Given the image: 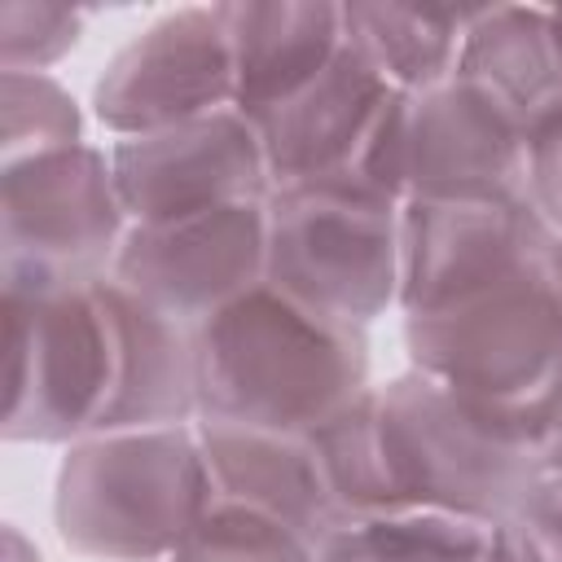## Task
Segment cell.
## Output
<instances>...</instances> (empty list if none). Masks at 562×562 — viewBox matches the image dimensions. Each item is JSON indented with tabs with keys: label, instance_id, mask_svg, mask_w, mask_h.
<instances>
[{
	"label": "cell",
	"instance_id": "6da1fadb",
	"mask_svg": "<svg viewBox=\"0 0 562 562\" xmlns=\"http://www.w3.org/2000/svg\"><path fill=\"white\" fill-rule=\"evenodd\" d=\"M316 457L342 514L448 509L514 522L544 479V443L408 369L369 386L316 435Z\"/></svg>",
	"mask_w": 562,
	"mask_h": 562
},
{
	"label": "cell",
	"instance_id": "7a4b0ae2",
	"mask_svg": "<svg viewBox=\"0 0 562 562\" xmlns=\"http://www.w3.org/2000/svg\"><path fill=\"white\" fill-rule=\"evenodd\" d=\"M198 417L316 435L369 382L360 325L321 316L268 281L193 329Z\"/></svg>",
	"mask_w": 562,
	"mask_h": 562
},
{
	"label": "cell",
	"instance_id": "3957f363",
	"mask_svg": "<svg viewBox=\"0 0 562 562\" xmlns=\"http://www.w3.org/2000/svg\"><path fill=\"white\" fill-rule=\"evenodd\" d=\"M211 505L198 426L83 435L66 443L53 483L61 544L97 562H167Z\"/></svg>",
	"mask_w": 562,
	"mask_h": 562
},
{
	"label": "cell",
	"instance_id": "277c9868",
	"mask_svg": "<svg viewBox=\"0 0 562 562\" xmlns=\"http://www.w3.org/2000/svg\"><path fill=\"white\" fill-rule=\"evenodd\" d=\"M408 369L452 386L496 422L549 439L562 417V303L549 272L404 316Z\"/></svg>",
	"mask_w": 562,
	"mask_h": 562
},
{
	"label": "cell",
	"instance_id": "5b68a950",
	"mask_svg": "<svg viewBox=\"0 0 562 562\" xmlns=\"http://www.w3.org/2000/svg\"><path fill=\"white\" fill-rule=\"evenodd\" d=\"M268 211L263 281L285 299L347 321L373 325L400 307V202L347 176L281 184Z\"/></svg>",
	"mask_w": 562,
	"mask_h": 562
},
{
	"label": "cell",
	"instance_id": "8992f818",
	"mask_svg": "<svg viewBox=\"0 0 562 562\" xmlns=\"http://www.w3.org/2000/svg\"><path fill=\"white\" fill-rule=\"evenodd\" d=\"M127 228L132 224L110 171V149L92 140L0 167L4 290L105 281Z\"/></svg>",
	"mask_w": 562,
	"mask_h": 562
},
{
	"label": "cell",
	"instance_id": "52a82bcc",
	"mask_svg": "<svg viewBox=\"0 0 562 562\" xmlns=\"http://www.w3.org/2000/svg\"><path fill=\"white\" fill-rule=\"evenodd\" d=\"M97 285L4 290L0 435L9 443H75L92 435L114 369Z\"/></svg>",
	"mask_w": 562,
	"mask_h": 562
},
{
	"label": "cell",
	"instance_id": "ba28073f",
	"mask_svg": "<svg viewBox=\"0 0 562 562\" xmlns=\"http://www.w3.org/2000/svg\"><path fill=\"white\" fill-rule=\"evenodd\" d=\"M553 241L522 198H408L400 202V312H443L549 272Z\"/></svg>",
	"mask_w": 562,
	"mask_h": 562
},
{
	"label": "cell",
	"instance_id": "9c48e42d",
	"mask_svg": "<svg viewBox=\"0 0 562 562\" xmlns=\"http://www.w3.org/2000/svg\"><path fill=\"white\" fill-rule=\"evenodd\" d=\"M233 110V48L220 4H184L154 18L101 70L92 114L114 136H149Z\"/></svg>",
	"mask_w": 562,
	"mask_h": 562
},
{
	"label": "cell",
	"instance_id": "30bf717a",
	"mask_svg": "<svg viewBox=\"0 0 562 562\" xmlns=\"http://www.w3.org/2000/svg\"><path fill=\"white\" fill-rule=\"evenodd\" d=\"M268 202V198H263ZM263 202H233L184 220L132 224L110 281L140 303L198 329L233 299L263 285L268 272V211Z\"/></svg>",
	"mask_w": 562,
	"mask_h": 562
},
{
	"label": "cell",
	"instance_id": "8fae6325",
	"mask_svg": "<svg viewBox=\"0 0 562 562\" xmlns=\"http://www.w3.org/2000/svg\"><path fill=\"white\" fill-rule=\"evenodd\" d=\"M127 224H162L272 193L263 145L241 110H220L149 136L110 140Z\"/></svg>",
	"mask_w": 562,
	"mask_h": 562
},
{
	"label": "cell",
	"instance_id": "7c38bea8",
	"mask_svg": "<svg viewBox=\"0 0 562 562\" xmlns=\"http://www.w3.org/2000/svg\"><path fill=\"white\" fill-rule=\"evenodd\" d=\"M408 198H522V127L457 75L400 92Z\"/></svg>",
	"mask_w": 562,
	"mask_h": 562
},
{
	"label": "cell",
	"instance_id": "4fadbf2b",
	"mask_svg": "<svg viewBox=\"0 0 562 562\" xmlns=\"http://www.w3.org/2000/svg\"><path fill=\"white\" fill-rule=\"evenodd\" d=\"M391 97L395 88L351 44H342L307 88L250 119L272 189L342 176Z\"/></svg>",
	"mask_w": 562,
	"mask_h": 562
},
{
	"label": "cell",
	"instance_id": "5bb4252c",
	"mask_svg": "<svg viewBox=\"0 0 562 562\" xmlns=\"http://www.w3.org/2000/svg\"><path fill=\"white\" fill-rule=\"evenodd\" d=\"M101 307L110 325V395L97 430H158L198 422V356L193 329L127 294L119 281H101Z\"/></svg>",
	"mask_w": 562,
	"mask_h": 562
},
{
	"label": "cell",
	"instance_id": "9a60e30c",
	"mask_svg": "<svg viewBox=\"0 0 562 562\" xmlns=\"http://www.w3.org/2000/svg\"><path fill=\"white\" fill-rule=\"evenodd\" d=\"M193 426L215 479V496L259 509L312 544H321L347 518L325 479L312 435L263 430L215 417H198Z\"/></svg>",
	"mask_w": 562,
	"mask_h": 562
},
{
	"label": "cell",
	"instance_id": "2e32d148",
	"mask_svg": "<svg viewBox=\"0 0 562 562\" xmlns=\"http://www.w3.org/2000/svg\"><path fill=\"white\" fill-rule=\"evenodd\" d=\"M233 48V110L268 114L307 88L347 44L342 4L329 0H237L220 4Z\"/></svg>",
	"mask_w": 562,
	"mask_h": 562
},
{
	"label": "cell",
	"instance_id": "e0dca14e",
	"mask_svg": "<svg viewBox=\"0 0 562 562\" xmlns=\"http://www.w3.org/2000/svg\"><path fill=\"white\" fill-rule=\"evenodd\" d=\"M457 79L483 92L518 127L562 101V66L540 4H483L470 13Z\"/></svg>",
	"mask_w": 562,
	"mask_h": 562
},
{
	"label": "cell",
	"instance_id": "ac0fdd59",
	"mask_svg": "<svg viewBox=\"0 0 562 562\" xmlns=\"http://www.w3.org/2000/svg\"><path fill=\"white\" fill-rule=\"evenodd\" d=\"M474 9L435 4H342V40L395 88L426 92L457 75V53Z\"/></svg>",
	"mask_w": 562,
	"mask_h": 562
},
{
	"label": "cell",
	"instance_id": "d6986e66",
	"mask_svg": "<svg viewBox=\"0 0 562 562\" xmlns=\"http://www.w3.org/2000/svg\"><path fill=\"white\" fill-rule=\"evenodd\" d=\"M496 527L448 509L347 514L316 544V562H483Z\"/></svg>",
	"mask_w": 562,
	"mask_h": 562
},
{
	"label": "cell",
	"instance_id": "ffe728a7",
	"mask_svg": "<svg viewBox=\"0 0 562 562\" xmlns=\"http://www.w3.org/2000/svg\"><path fill=\"white\" fill-rule=\"evenodd\" d=\"M83 145V110L53 75L0 70V162Z\"/></svg>",
	"mask_w": 562,
	"mask_h": 562
},
{
	"label": "cell",
	"instance_id": "44dd1931",
	"mask_svg": "<svg viewBox=\"0 0 562 562\" xmlns=\"http://www.w3.org/2000/svg\"><path fill=\"white\" fill-rule=\"evenodd\" d=\"M167 562H316V544L259 509L215 496Z\"/></svg>",
	"mask_w": 562,
	"mask_h": 562
},
{
	"label": "cell",
	"instance_id": "7402d4cb",
	"mask_svg": "<svg viewBox=\"0 0 562 562\" xmlns=\"http://www.w3.org/2000/svg\"><path fill=\"white\" fill-rule=\"evenodd\" d=\"M83 35V13L44 0H4L0 4V70H40L48 75Z\"/></svg>",
	"mask_w": 562,
	"mask_h": 562
},
{
	"label": "cell",
	"instance_id": "603a6c76",
	"mask_svg": "<svg viewBox=\"0 0 562 562\" xmlns=\"http://www.w3.org/2000/svg\"><path fill=\"white\" fill-rule=\"evenodd\" d=\"M522 202L562 237V101L522 127Z\"/></svg>",
	"mask_w": 562,
	"mask_h": 562
},
{
	"label": "cell",
	"instance_id": "cb8c5ba5",
	"mask_svg": "<svg viewBox=\"0 0 562 562\" xmlns=\"http://www.w3.org/2000/svg\"><path fill=\"white\" fill-rule=\"evenodd\" d=\"M514 522L531 536V544L544 553V562H562V483L553 474H544L531 487V496Z\"/></svg>",
	"mask_w": 562,
	"mask_h": 562
},
{
	"label": "cell",
	"instance_id": "d4e9b609",
	"mask_svg": "<svg viewBox=\"0 0 562 562\" xmlns=\"http://www.w3.org/2000/svg\"><path fill=\"white\" fill-rule=\"evenodd\" d=\"M483 562H544V553L531 544V536L518 522H501L492 544H487V553H483Z\"/></svg>",
	"mask_w": 562,
	"mask_h": 562
},
{
	"label": "cell",
	"instance_id": "484cf974",
	"mask_svg": "<svg viewBox=\"0 0 562 562\" xmlns=\"http://www.w3.org/2000/svg\"><path fill=\"white\" fill-rule=\"evenodd\" d=\"M544 474H553L562 483V417H558V426L544 439Z\"/></svg>",
	"mask_w": 562,
	"mask_h": 562
},
{
	"label": "cell",
	"instance_id": "4316f807",
	"mask_svg": "<svg viewBox=\"0 0 562 562\" xmlns=\"http://www.w3.org/2000/svg\"><path fill=\"white\" fill-rule=\"evenodd\" d=\"M549 281H553V294L562 303V237L553 241V255H549Z\"/></svg>",
	"mask_w": 562,
	"mask_h": 562
},
{
	"label": "cell",
	"instance_id": "83f0119b",
	"mask_svg": "<svg viewBox=\"0 0 562 562\" xmlns=\"http://www.w3.org/2000/svg\"><path fill=\"white\" fill-rule=\"evenodd\" d=\"M549 31H553V48H558V66H562V9H549Z\"/></svg>",
	"mask_w": 562,
	"mask_h": 562
}]
</instances>
